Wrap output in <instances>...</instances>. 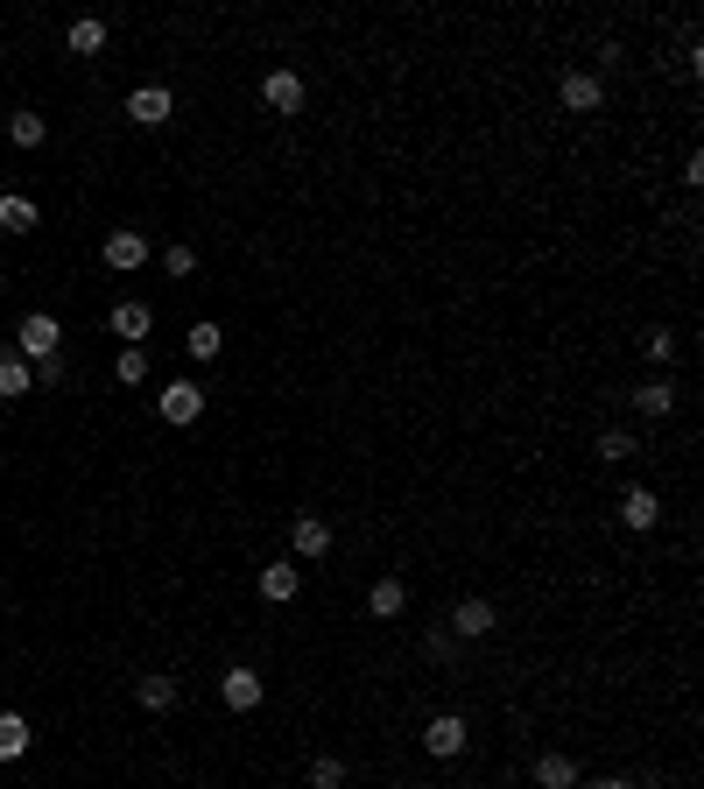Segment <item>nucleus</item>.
Masks as SVG:
<instances>
[{"instance_id":"11","label":"nucleus","mask_w":704,"mask_h":789,"mask_svg":"<svg viewBox=\"0 0 704 789\" xmlns=\"http://www.w3.org/2000/svg\"><path fill=\"white\" fill-rule=\"evenodd\" d=\"M620 522H627V529H655V522H663V501H655V486H627V494H620Z\"/></svg>"},{"instance_id":"18","label":"nucleus","mask_w":704,"mask_h":789,"mask_svg":"<svg viewBox=\"0 0 704 789\" xmlns=\"http://www.w3.org/2000/svg\"><path fill=\"white\" fill-rule=\"evenodd\" d=\"M22 395H36V367L8 353V360H0V402H22Z\"/></svg>"},{"instance_id":"12","label":"nucleus","mask_w":704,"mask_h":789,"mask_svg":"<svg viewBox=\"0 0 704 789\" xmlns=\"http://www.w3.org/2000/svg\"><path fill=\"white\" fill-rule=\"evenodd\" d=\"M296 592H304V571H296V564H261V600L268 606H289Z\"/></svg>"},{"instance_id":"21","label":"nucleus","mask_w":704,"mask_h":789,"mask_svg":"<svg viewBox=\"0 0 704 789\" xmlns=\"http://www.w3.org/2000/svg\"><path fill=\"white\" fill-rule=\"evenodd\" d=\"M219 346H226V332H219L212 318H205V324H190V332H184V353H190V360H219Z\"/></svg>"},{"instance_id":"27","label":"nucleus","mask_w":704,"mask_h":789,"mask_svg":"<svg viewBox=\"0 0 704 789\" xmlns=\"http://www.w3.org/2000/svg\"><path fill=\"white\" fill-rule=\"evenodd\" d=\"M641 444H634V430H606V437H598V458H606V466H620V458H634Z\"/></svg>"},{"instance_id":"34","label":"nucleus","mask_w":704,"mask_h":789,"mask_svg":"<svg viewBox=\"0 0 704 789\" xmlns=\"http://www.w3.org/2000/svg\"><path fill=\"white\" fill-rule=\"evenodd\" d=\"M205 789H212V782H205Z\"/></svg>"},{"instance_id":"26","label":"nucleus","mask_w":704,"mask_h":789,"mask_svg":"<svg viewBox=\"0 0 704 789\" xmlns=\"http://www.w3.org/2000/svg\"><path fill=\"white\" fill-rule=\"evenodd\" d=\"M310 789H346V762H338V754H318V762H310Z\"/></svg>"},{"instance_id":"4","label":"nucleus","mask_w":704,"mask_h":789,"mask_svg":"<svg viewBox=\"0 0 704 789\" xmlns=\"http://www.w3.org/2000/svg\"><path fill=\"white\" fill-rule=\"evenodd\" d=\"M170 113H176L170 85H134V93H127V121H134V127H162Z\"/></svg>"},{"instance_id":"6","label":"nucleus","mask_w":704,"mask_h":789,"mask_svg":"<svg viewBox=\"0 0 704 789\" xmlns=\"http://www.w3.org/2000/svg\"><path fill=\"white\" fill-rule=\"evenodd\" d=\"M99 261H107V268H120V275H127V268H141V261H148V233L113 226V233H107V247H99Z\"/></svg>"},{"instance_id":"9","label":"nucleus","mask_w":704,"mask_h":789,"mask_svg":"<svg viewBox=\"0 0 704 789\" xmlns=\"http://www.w3.org/2000/svg\"><path fill=\"white\" fill-rule=\"evenodd\" d=\"M493 620H501V614H493V600H458V606H452V634H458V642L493 634Z\"/></svg>"},{"instance_id":"30","label":"nucleus","mask_w":704,"mask_h":789,"mask_svg":"<svg viewBox=\"0 0 704 789\" xmlns=\"http://www.w3.org/2000/svg\"><path fill=\"white\" fill-rule=\"evenodd\" d=\"M64 381V360H36V389H57Z\"/></svg>"},{"instance_id":"20","label":"nucleus","mask_w":704,"mask_h":789,"mask_svg":"<svg viewBox=\"0 0 704 789\" xmlns=\"http://www.w3.org/2000/svg\"><path fill=\"white\" fill-rule=\"evenodd\" d=\"M28 754V719L22 712H0V762H22Z\"/></svg>"},{"instance_id":"2","label":"nucleus","mask_w":704,"mask_h":789,"mask_svg":"<svg viewBox=\"0 0 704 789\" xmlns=\"http://www.w3.org/2000/svg\"><path fill=\"white\" fill-rule=\"evenodd\" d=\"M156 416H162V423H176V430L198 423V416H205V389H198V381H170V389L156 395Z\"/></svg>"},{"instance_id":"29","label":"nucleus","mask_w":704,"mask_h":789,"mask_svg":"<svg viewBox=\"0 0 704 789\" xmlns=\"http://www.w3.org/2000/svg\"><path fill=\"white\" fill-rule=\"evenodd\" d=\"M430 656H437V663H458V634L452 628H430Z\"/></svg>"},{"instance_id":"33","label":"nucleus","mask_w":704,"mask_h":789,"mask_svg":"<svg viewBox=\"0 0 704 789\" xmlns=\"http://www.w3.org/2000/svg\"><path fill=\"white\" fill-rule=\"evenodd\" d=\"M458 789H479V782H458Z\"/></svg>"},{"instance_id":"28","label":"nucleus","mask_w":704,"mask_h":789,"mask_svg":"<svg viewBox=\"0 0 704 789\" xmlns=\"http://www.w3.org/2000/svg\"><path fill=\"white\" fill-rule=\"evenodd\" d=\"M162 268H170V275H198V247H184V241H176L170 255H162Z\"/></svg>"},{"instance_id":"5","label":"nucleus","mask_w":704,"mask_h":789,"mask_svg":"<svg viewBox=\"0 0 704 789\" xmlns=\"http://www.w3.org/2000/svg\"><path fill=\"white\" fill-rule=\"evenodd\" d=\"M466 733H472V726L458 719V712H437V719L423 726V754H437V762H452V754H466Z\"/></svg>"},{"instance_id":"17","label":"nucleus","mask_w":704,"mask_h":789,"mask_svg":"<svg viewBox=\"0 0 704 789\" xmlns=\"http://www.w3.org/2000/svg\"><path fill=\"white\" fill-rule=\"evenodd\" d=\"M36 198H22V190H8V198H0V233H36Z\"/></svg>"},{"instance_id":"3","label":"nucleus","mask_w":704,"mask_h":789,"mask_svg":"<svg viewBox=\"0 0 704 789\" xmlns=\"http://www.w3.org/2000/svg\"><path fill=\"white\" fill-rule=\"evenodd\" d=\"M557 107L564 113H598V107H606V85H598L592 71H564V78H557Z\"/></svg>"},{"instance_id":"8","label":"nucleus","mask_w":704,"mask_h":789,"mask_svg":"<svg viewBox=\"0 0 704 789\" xmlns=\"http://www.w3.org/2000/svg\"><path fill=\"white\" fill-rule=\"evenodd\" d=\"M304 78H296V71H268L261 78V107H275V113H304Z\"/></svg>"},{"instance_id":"24","label":"nucleus","mask_w":704,"mask_h":789,"mask_svg":"<svg viewBox=\"0 0 704 789\" xmlns=\"http://www.w3.org/2000/svg\"><path fill=\"white\" fill-rule=\"evenodd\" d=\"M71 50H78V57H99V50H107V22H92V14H85V22H71Z\"/></svg>"},{"instance_id":"19","label":"nucleus","mask_w":704,"mask_h":789,"mask_svg":"<svg viewBox=\"0 0 704 789\" xmlns=\"http://www.w3.org/2000/svg\"><path fill=\"white\" fill-rule=\"evenodd\" d=\"M535 789H578V762L571 754H543L535 762Z\"/></svg>"},{"instance_id":"14","label":"nucleus","mask_w":704,"mask_h":789,"mask_svg":"<svg viewBox=\"0 0 704 789\" xmlns=\"http://www.w3.org/2000/svg\"><path fill=\"white\" fill-rule=\"evenodd\" d=\"M289 543H296V557H324V550H332V522H324V515H296Z\"/></svg>"},{"instance_id":"7","label":"nucleus","mask_w":704,"mask_h":789,"mask_svg":"<svg viewBox=\"0 0 704 789\" xmlns=\"http://www.w3.org/2000/svg\"><path fill=\"white\" fill-rule=\"evenodd\" d=\"M219 691H226V705H233V712H254V705L268 698V677L239 663V669H226V677H219Z\"/></svg>"},{"instance_id":"32","label":"nucleus","mask_w":704,"mask_h":789,"mask_svg":"<svg viewBox=\"0 0 704 789\" xmlns=\"http://www.w3.org/2000/svg\"><path fill=\"white\" fill-rule=\"evenodd\" d=\"M0 360H8V338H0Z\"/></svg>"},{"instance_id":"25","label":"nucleus","mask_w":704,"mask_h":789,"mask_svg":"<svg viewBox=\"0 0 704 789\" xmlns=\"http://www.w3.org/2000/svg\"><path fill=\"white\" fill-rule=\"evenodd\" d=\"M113 381H127V389H141V381H148V353H141V346H127V353L113 360Z\"/></svg>"},{"instance_id":"13","label":"nucleus","mask_w":704,"mask_h":789,"mask_svg":"<svg viewBox=\"0 0 704 789\" xmlns=\"http://www.w3.org/2000/svg\"><path fill=\"white\" fill-rule=\"evenodd\" d=\"M634 416H649V423L677 416V389H669V374H663V381H641V389H634Z\"/></svg>"},{"instance_id":"10","label":"nucleus","mask_w":704,"mask_h":789,"mask_svg":"<svg viewBox=\"0 0 704 789\" xmlns=\"http://www.w3.org/2000/svg\"><path fill=\"white\" fill-rule=\"evenodd\" d=\"M107 332H113V338H127V346H141V338L156 332V310H148V304H113Z\"/></svg>"},{"instance_id":"22","label":"nucleus","mask_w":704,"mask_h":789,"mask_svg":"<svg viewBox=\"0 0 704 789\" xmlns=\"http://www.w3.org/2000/svg\"><path fill=\"white\" fill-rule=\"evenodd\" d=\"M8 141L14 148H42V141H50V121H42V113H14V121H8Z\"/></svg>"},{"instance_id":"23","label":"nucleus","mask_w":704,"mask_h":789,"mask_svg":"<svg viewBox=\"0 0 704 789\" xmlns=\"http://www.w3.org/2000/svg\"><path fill=\"white\" fill-rule=\"evenodd\" d=\"M641 353H649V367H669L677 360V332H669V324H649V332H641Z\"/></svg>"},{"instance_id":"31","label":"nucleus","mask_w":704,"mask_h":789,"mask_svg":"<svg viewBox=\"0 0 704 789\" xmlns=\"http://www.w3.org/2000/svg\"><path fill=\"white\" fill-rule=\"evenodd\" d=\"M598 789H641V782H627V776H613V782H598Z\"/></svg>"},{"instance_id":"1","label":"nucleus","mask_w":704,"mask_h":789,"mask_svg":"<svg viewBox=\"0 0 704 789\" xmlns=\"http://www.w3.org/2000/svg\"><path fill=\"white\" fill-rule=\"evenodd\" d=\"M57 346H64V324L50 318V310H28L22 324H14V360H57Z\"/></svg>"},{"instance_id":"16","label":"nucleus","mask_w":704,"mask_h":789,"mask_svg":"<svg viewBox=\"0 0 704 789\" xmlns=\"http://www.w3.org/2000/svg\"><path fill=\"white\" fill-rule=\"evenodd\" d=\"M402 606H409V585H402V578H373V592H367V614H373V620H395Z\"/></svg>"},{"instance_id":"15","label":"nucleus","mask_w":704,"mask_h":789,"mask_svg":"<svg viewBox=\"0 0 704 789\" xmlns=\"http://www.w3.org/2000/svg\"><path fill=\"white\" fill-rule=\"evenodd\" d=\"M134 705H141V712H170L176 705V677H162V669L134 677Z\"/></svg>"}]
</instances>
